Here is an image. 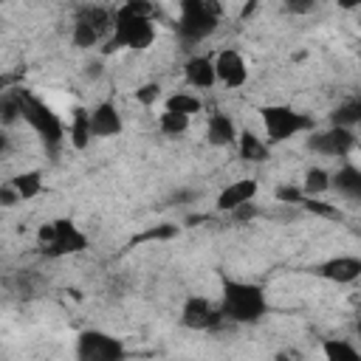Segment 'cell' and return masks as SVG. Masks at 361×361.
I'll list each match as a JSON object with an SVG mask.
<instances>
[{
	"mask_svg": "<svg viewBox=\"0 0 361 361\" xmlns=\"http://www.w3.org/2000/svg\"><path fill=\"white\" fill-rule=\"evenodd\" d=\"M265 310H268V302H265V293H262L259 285L226 279L223 305H220L223 319L237 322V324H254V322H259L265 316Z\"/></svg>",
	"mask_w": 361,
	"mask_h": 361,
	"instance_id": "obj_1",
	"label": "cell"
},
{
	"mask_svg": "<svg viewBox=\"0 0 361 361\" xmlns=\"http://www.w3.org/2000/svg\"><path fill=\"white\" fill-rule=\"evenodd\" d=\"M14 99H17V107H20V118H25L37 130V135L45 141V147L56 149L65 141V127H62L59 116L45 102H39L31 93H23L20 90V93H14Z\"/></svg>",
	"mask_w": 361,
	"mask_h": 361,
	"instance_id": "obj_2",
	"label": "cell"
},
{
	"mask_svg": "<svg viewBox=\"0 0 361 361\" xmlns=\"http://www.w3.org/2000/svg\"><path fill=\"white\" fill-rule=\"evenodd\" d=\"M155 39V28H152V17L144 14H133L124 6L116 8L113 14V39L104 51H116V48H147Z\"/></svg>",
	"mask_w": 361,
	"mask_h": 361,
	"instance_id": "obj_3",
	"label": "cell"
},
{
	"mask_svg": "<svg viewBox=\"0 0 361 361\" xmlns=\"http://www.w3.org/2000/svg\"><path fill=\"white\" fill-rule=\"evenodd\" d=\"M220 20V6L214 0H180V20L178 31L186 42L206 39Z\"/></svg>",
	"mask_w": 361,
	"mask_h": 361,
	"instance_id": "obj_4",
	"label": "cell"
},
{
	"mask_svg": "<svg viewBox=\"0 0 361 361\" xmlns=\"http://www.w3.org/2000/svg\"><path fill=\"white\" fill-rule=\"evenodd\" d=\"M259 116H262L265 135H268L271 144L288 141L290 135H296V133L313 127V121H310L305 113H296V110L288 107V104H268V107L259 110Z\"/></svg>",
	"mask_w": 361,
	"mask_h": 361,
	"instance_id": "obj_5",
	"label": "cell"
},
{
	"mask_svg": "<svg viewBox=\"0 0 361 361\" xmlns=\"http://www.w3.org/2000/svg\"><path fill=\"white\" fill-rule=\"evenodd\" d=\"M79 361H121L127 355L124 344L102 330H85L76 341Z\"/></svg>",
	"mask_w": 361,
	"mask_h": 361,
	"instance_id": "obj_6",
	"label": "cell"
},
{
	"mask_svg": "<svg viewBox=\"0 0 361 361\" xmlns=\"http://www.w3.org/2000/svg\"><path fill=\"white\" fill-rule=\"evenodd\" d=\"M355 147V133L353 127H330L324 133H310L307 138V149L319 152V155H347Z\"/></svg>",
	"mask_w": 361,
	"mask_h": 361,
	"instance_id": "obj_7",
	"label": "cell"
},
{
	"mask_svg": "<svg viewBox=\"0 0 361 361\" xmlns=\"http://www.w3.org/2000/svg\"><path fill=\"white\" fill-rule=\"evenodd\" d=\"M180 322L192 330H212L223 322V313L203 296H189L183 302V310H180Z\"/></svg>",
	"mask_w": 361,
	"mask_h": 361,
	"instance_id": "obj_8",
	"label": "cell"
},
{
	"mask_svg": "<svg viewBox=\"0 0 361 361\" xmlns=\"http://www.w3.org/2000/svg\"><path fill=\"white\" fill-rule=\"evenodd\" d=\"M56 226V237L42 248L48 257H65V254H79L87 248V237L79 231V226H73L71 220H54Z\"/></svg>",
	"mask_w": 361,
	"mask_h": 361,
	"instance_id": "obj_9",
	"label": "cell"
},
{
	"mask_svg": "<svg viewBox=\"0 0 361 361\" xmlns=\"http://www.w3.org/2000/svg\"><path fill=\"white\" fill-rule=\"evenodd\" d=\"M214 76H217V82H223L226 87H243L245 79H248L245 59H243L234 48L220 51L217 59H214Z\"/></svg>",
	"mask_w": 361,
	"mask_h": 361,
	"instance_id": "obj_10",
	"label": "cell"
},
{
	"mask_svg": "<svg viewBox=\"0 0 361 361\" xmlns=\"http://www.w3.org/2000/svg\"><path fill=\"white\" fill-rule=\"evenodd\" d=\"M121 116L116 110V104L110 102H102L99 107L90 110V133L99 135V138H110V135H118L121 133Z\"/></svg>",
	"mask_w": 361,
	"mask_h": 361,
	"instance_id": "obj_11",
	"label": "cell"
},
{
	"mask_svg": "<svg viewBox=\"0 0 361 361\" xmlns=\"http://www.w3.org/2000/svg\"><path fill=\"white\" fill-rule=\"evenodd\" d=\"M319 274L330 282H355L361 276V259L358 257H336V259H327Z\"/></svg>",
	"mask_w": 361,
	"mask_h": 361,
	"instance_id": "obj_12",
	"label": "cell"
},
{
	"mask_svg": "<svg viewBox=\"0 0 361 361\" xmlns=\"http://www.w3.org/2000/svg\"><path fill=\"white\" fill-rule=\"evenodd\" d=\"M257 195V180L254 178H243V180H234L228 183L220 195H217V209L220 212H231L234 206L245 203V200H254Z\"/></svg>",
	"mask_w": 361,
	"mask_h": 361,
	"instance_id": "obj_13",
	"label": "cell"
},
{
	"mask_svg": "<svg viewBox=\"0 0 361 361\" xmlns=\"http://www.w3.org/2000/svg\"><path fill=\"white\" fill-rule=\"evenodd\" d=\"M206 138L214 147H231V144H237V127L226 113H212L209 127H206Z\"/></svg>",
	"mask_w": 361,
	"mask_h": 361,
	"instance_id": "obj_14",
	"label": "cell"
},
{
	"mask_svg": "<svg viewBox=\"0 0 361 361\" xmlns=\"http://www.w3.org/2000/svg\"><path fill=\"white\" fill-rule=\"evenodd\" d=\"M183 73H186V82H189L192 87H200V90H206V87H212V85L217 82V76H214V62H212L209 56H192V59L186 62Z\"/></svg>",
	"mask_w": 361,
	"mask_h": 361,
	"instance_id": "obj_15",
	"label": "cell"
},
{
	"mask_svg": "<svg viewBox=\"0 0 361 361\" xmlns=\"http://www.w3.org/2000/svg\"><path fill=\"white\" fill-rule=\"evenodd\" d=\"M68 135H71V144L76 149H85L90 144V138H93V133H90V110H85V107H76L73 110Z\"/></svg>",
	"mask_w": 361,
	"mask_h": 361,
	"instance_id": "obj_16",
	"label": "cell"
},
{
	"mask_svg": "<svg viewBox=\"0 0 361 361\" xmlns=\"http://www.w3.org/2000/svg\"><path fill=\"white\" fill-rule=\"evenodd\" d=\"M237 147H240V158H245L251 164H259V161L268 158V144L257 133H251V130L237 133Z\"/></svg>",
	"mask_w": 361,
	"mask_h": 361,
	"instance_id": "obj_17",
	"label": "cell"
},
{
	"mask_svg": "<svg viewBox=\"0 0 361 361\" xmlns=\"http://www.w3.org/2000/svg\"><path fill=\"white\" fill-rule=\"evenodd\" d=\"M330 186H336L341 195H347V197H361V172L355 169V166H341L333 178H330Z\"/></svg>",
	"mask_w": 361,
	"mask_h": 361,
	"instance_id": "obj_18",
	"label": "cell"
},
{
	"mask_svg": "<svg viewBox=\"0 0 361 361\" xmlns=\"http://www.w3.org/2000/svg\"><path fill=\"white\" fill-rule=\"evenodd\" d=\"M200 107H203V102H200L197 96H192V93H183V90L172 93V96L164 102V110H169V113H183V116L200 113Z\"/></svg>",
	"mask_w": 361,
	"mask_h": 361,
	"instance_id": "obj_19",
	"label": "cell"
},
{
	"mask_svg": "<svg viewBox=\"0 0 361 361\" xmlns=\"http://www.w3.org/2000/svg\"><path fill=\"white\" fill-rule=\"evenodd\" d=\"M11 186L17 189V195L23 200H31L42 192V175L39 172H20V175L11 178Z\"/></svg>",
	"mask_w": 361,
	"mask_h": 361,
	"instance_id": "obj_20",
	"label": "cell"
},
{
	"mask_svg": "<svg viewBox=\"0 0 361 361\" xmlns=\"http://www.w3.org/2000/svg\"><path fill=\"white\" fill-rule=\"evenodd\" d=\"M79 17L85 20V23H90L99 34H104L110 25H113V14H110V8H104V6H85L82 11H79Z\"/></svg>",
	"mask_w": 361,
	"mask_h": 361,
	"instance_id": "obj_21",
	"label": "cell"
},
{
	"mask_svg": "<svg viewBox=\"0 0 361 361\" xmlns=\"http://www.w3.org/2000/svg\"><path fill=\"white\" fill-rule=\"evenodd\" d=\"M327 189H330V175H327V169H322V166L307 169L302 192H305L307 197H316V195H322V192H327Z\"/></svg>",
	"mask_w": 361,
	"mask_h": 361,
	"instance_id": "obj_22",
	"label": "cell"
},
{
	"mask_svg": "<svg viewBox=\"0 0 361 361\" xmlns=\"http://www.w3.org/2000/svg\"><path fill=\"white\" fill-rule=\"evenodd\" d=\"M158 127H161V133H164V135H183V133L189 130V116L164 110V113H161V118H158Z\"/></svg>",
	"mask_w": 361,
	"mask_h": 361,
	"instance_id": "obj_23",
	"label": "cell"
},
{
	"mask_svg": "<svg viewBox=\"0 0 361 361\" xmlns=\"http://www.w3.org/2000/svg\"><path fill=\"white\" fill-rule=\"evenodd\" d=\"M99 37H102V34H99L90 23H85L82 17H76V23H73V34H71V39H73L76 48H90V45L99 42Z\"/></svg>",
	"mask_w": 361,
	"mask_h": 361,
	"instance_id": "obj_24",
	"label": "cell"
},
{
	"mask_svg": "<svg viewBox=\"0 0 361 361\" xmlns=\"http://www.w3.org/2000/svg\"><path fill=\"white\" fill-rule=\"evenodd\" d=\"M324 355H327V361H344V358H358V350L344 338H327Z\"/></svg>",
	"mask_w": 361,
	"mask_h": 361,
	"instance_id": "obj_25",
	"label": "cell"
},
{
	"mask_svg": "<svg viewBox=\"0 0 361 361\" xmlns=\"http://www.w3.org/2000/svg\"><path fill=\"white\" fill-rule=\"evenodd\" d=\"M361 121V104L353 99V102H344L336 113H333V124L336 127H355Z\"/></svg>",
	"mask_w": 361,
	"mask_h": 361,
	"instance_id": "obj_26",
	"label": "cell"
},
{
	"mask_svg": "<svg viewBox=\"0 0 361 361\" xmlns=\"http://www.w3.org/2000/svg\"><path fill=\"white\" fill-rule=\"evenodd\" d=\"M310 214H319V217H327V220H341V212L333 206V203H324V200H316V197H302L299 200Z\"/></svg>",
	"mask_w": 361,
	"mask_h": 361,
	"instance_id": "obj_27",
	"label": "cell"
},
{
	"mask_svg": "<svg viewBox=\"0 0 361 361\" xmlns=\"http://www.w3.org/2000/svg\"><path fill=\"white\" fill-rule=\"evenodd\" d=\"M175 234H178V226L164 223V226H158V228H149V231L138 234L135 243H144V240H169V237H175Z\"/></svg>",
	"mask_w": 361,
	"mask_h": 361,
	"instance_id": "obj_28",
	"label": "cell"
},
{
	"mask_svg": "<svg viewBox=\"0 0 361 361\" xmlns=\"http://www.w3.org/2000/svg\"><path fill=\"white\" fill-rule=\"evenodd\" d=\"M158 96H161V85H158V82H147V85H141V87L135 90V99H138L144 107L155 104V102H158Z\"/></svg>",
	"mask_w": 361,
	"mask_h": 361,
	"instance_id": "obj_29",
	"label": "cell"
},
{
	"mask_svg": "<svg viewBox=\"0 0 361 361\" xmlns=\"http://www.w3.org/2000/svg\"><path fill=\"white\" fill-rule=\"evenodd\" d=\"M305 197V192L299 186H276V200L282 203H299Z\"/></svg>",
	"mask_w": 361,
	"mask_h": 361,
	"instance_id": "obj_30",
	"label": "cell"
},
{
	"mask_svg": "<svg viewBox=\"0 0 361 361\" xmlns=\"http://www.w3.org/2000/svg\"><path fill=\"white\" fill-rule=\"evenodd\" d=\"M17 203H20V195H17V189L11 186V180L3 183V186H0V206H17Z\"/></svg>",
	"mask_w": 361,
	"mask_h": 361,
	"instance_id": "obj_31",
	"label": "cell"
},
{
	"mask_svg": "<svg viewBox=\"0 0 361 361\" xmlns=\"http://www.w3.org/2000/svg\"><path fill=\"white\" fill-rule=\"evenodd\" d=\"M316 6V0H285V8L290 14H310Z\"/></svg>",
	"mask_w": 361,
	"mask_h": 361,
	"instance_id": "obj_32",
	"label": "cell"
},
{
	"mask_svg": "<svg viewBox=\"0 0 361 361\" xmlns=\"http://www.w3.org/2000/svg\"><path fill=\"white\" fill-rule=\"evenodd\" d=\"M231 214H234V220H251V217H257V206H254L251 200H245V203L234 206Z\"/></svg>",
	"mask_w": 361,
	"mask_h": 361,
	"instance_id": "obj_33",
	"label": "cell"
},
{
	"mask_svg": "<svg viewBox=\"0 0 361 361\" xmlns=\"http://www.w3.org/2000/svg\"><path fill=\"white\" fill-rule=\"evenodd\" d=\"M124 8H127V11H133V14L152 17V3H147V0H127V3H124Z\"/></svg>",
	"mask_w": 361,
	"mask_h": 361,
	"instance_id": "obj_34",
	"label": "cell"
},
{
	"mask_svg": "<svg viewBox=\"0 0 361 361\" xmlns=\"http://www.w3.org/2000/svg\"><path fill=\"white\" fill-rule=\"evenodd\" d=\"M56 237V226L54 223H45V226H39V231H37V240H39V245L45 248L51 240Z\"/></svg>",
	"mask_w": 361,
	"mask_h": 361,
	"instance_id": "obj_35",
	"label": "cell"
},
{
	"mask_svg": "<svg viewBox=\"0 0 361 361\" xmlns=\"http://www.w3.org/2000/svg\"><path fill=\"white\" fill-rule=\"evenodd\" d=\"M85 76L87 79H99L102 76V62H87L85 65Z\"/></svg>",
	"mask_w": 361,
	"mask_h": 361,
	"instance_id": "obj_36",
	"label": "cell"
},
{
	"mask_svg": "<svg viewBox=\"0 0 361 361\" xmlns=\"http://www.w3.org/2000/svg\"><path fill=\"white\" fill-rule=\"evenodd\" d=\"M254 8H257V0H248V3H245V6H243V11H240V17H243V20H245V17H248V14H254Z\"/></svg>",
	"mask_w": 361,
	"mask_h": 361,
	"instance_id": "obj_37",
	"label": "cell"
},
{
	"mask_svg": "<svg viewBox=\"0 0 361 361\" xmlns=\"http://www.w3.org/2000/svg\"><path fill=\"white\" fill-rule=\"evenodd\" d=\"M6 149H8V135H6L3 130H0V155H3Z\"/></svg>",
	"mask_w": 361,
	"mask_h": 361,
	"instance_id": "obj_38",
	"label": "cell"
},
{
	"mask_svg": "<svg viewBox=\"0 0 361 361\" xmlns=\"http://www.w3.org/2000/svg\"><path fill=\"white\" fill-rule=\"evenodd\" d=\"M358 3H361V0H338V6H341V8H355Z\"/></svg>",
	"mask_w": 361,
	"mask_h": 361,
	"instance_id": "obj_39",
	"label": "cell"
},
{
	"mask_svg": "<svg viewBox=\"0 0 361 361\" xmlns=\"http://www.w3.org/2000/svg\"><path fill=\"white\" fill-rule=\"evenodd\" d=\"M0 87H3V79H0Z\"/></svg>",
	"mask_w": 361,
	"mask_h": 361,
	"instance_id": "obj_40",
	"label": "cell"
}]
</instances>
